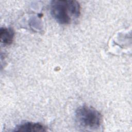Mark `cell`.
Here are the masks:
<instances>
[{
    "label": "cell",
    "mask_w": 132,
    "mask_h": 132,
    "mask_svg": "<svg viewBox=\"0 0 132 132\" xmlns=\"http://www.w3.org/2000/svg\"><path fill=\"white\" fill-rule=\"evenodd\" d=\"M51 13L59 24H67L72 19L79 16L80 7L76 1L55 0L51 4Z\"/></svg>",
    "instance_id": "1"
},
{
    "label": "cell",
    "mask_w": 132,
    "mask_h": 132,
    "mask_svg": "<svg viewBox=\"0 0 132 132\" xmlns=\"http://www.w3.org/2000/svg\"><path fill=\"white\" fill-rule=\"evenodd\" d=\"M77 123L83 128L95 129L99 128L103 121V117L96 109L88 106H82L75 112Z\"/></svg>",
    "instance_id": "2"
},
{
    "label": "cell",
    "mask_w": 132,
    "mask_h": 132,
    "mask_svg": "<svg viewBox=\"0 0 132 132\" xmlns=\"http://www.w3.org/2000/svg\"><path fill=\"white\" fill-rule=\"evenodd\" d=\"M14 131H45L46 127L39 123L26 122L18 125Z\"/></svg>",
    "instance_id": "3"
},
{
    "label": "cell",
    "mask_w": 132,
    "mask_h": 132,
    "mask_svg": "<svg viewBox=\"0 0 132 132\" xmlns=\"http://www.w3.org/2000/svg\"><path fill=\"white\" fill-rule=\"evenodd\" d=\"M14 32L11 28L2 27L0 30L1 41L4 45H9L13 42Z\"/></svg>",
    "instance_id": "4"
}]
</instances>
